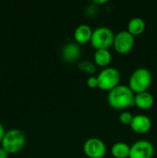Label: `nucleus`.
I'll list each match as a JSON object with an SVG mask.
<instances>
[{
	"label": "nucleus",
	"instance_id": "18",
	"mask_svg": "<svg viewBox=\"0 0 157 158\" xmlns=\"http://www.w3.org/2000/svg\"><path fill=\"white\" fill-rule=\"evenodd\" d=\"M86 82H87V86L92 89L98 88V80H97V77H95V76H90L87 79Z\"/></svg>",
	"mask_w": 157,
	"mask_h": 158
},
{
	"label": "nucleus",
	"instance_id": "17",
	"mask_svg": "<svg viewBox=\"0 0 157 158\" xmlns=\"http://www.w3.org/2000/svg\"><path fill=\"white\" fill-rule=\"evenodd\" d=\"M133 117L134 116H132V114L130 112L123 111V112L120 113V115L118 117V119L124 125H130V123H131V121L133 119Z\"/></svg>",
	"mask_w": 157,
	"mask_h": 158
},
{
	"label": "nucleus",
	"instance_id": "14",
	"mask_svg": "<svg viewBox=\"0 0 157 158\" xmlns=\"http://www.w3.org/2000/svg\"><path fill=\"white\" fill-rule=\"evenodd\" d=\"M112 59V55L108 49L96 50L93 55V60L95 65L103 68H107Z\"/></svg>",
	"mask_w": 157,
	"mask_h": 158
},
{
	"label": "nucleus",
	"instance_id": "8",
	"mask_svg": "<svg viewBox=\"0 0 157 158\" xmlns=\"http://www.w3.org/2000/svg\"><path fill=\"white\" fill-rule=\"evenodd\" d=\"M155 148L152 143L147 140H139L130 146L129 158H152Z\"/></svg>",
	"mask_w": 157,
	"mask_h": 158
},
{
	"label": "nucleus",
	"instance_id": "1",
	"mask_svg": "<svg viewBox=\"0 0 157 158\" xmlns=\"http://www.w3.org/2000/svg\"><path fill=\"white\" fill-rule=\"evenodd\" d=\"M134 97L135 94L129 86L119 84L108 93L107 102L114 109L123 110L135 106Z\"/></svg>",
	"mask_w": 157,
	"mask_h": 158
},
{
	"label": "nucleus",
	"instance_id": "3",
	"mask_svg": "<svg viewBox=\"0 0 157 158\" xmlns=\"http://www.w3.org/2000/svg\"><path fill=\"white\" fill-rule=\"evenodd\" d=\"M26 137L24 133L17 129H12L7 131L1 143L2 148H4L7 153H17L21 150L25 144Z\"/></svg>",
	"mask_w": 157,
	"mask_h": 158
},
{
	"label": "nucleus",
	"instance_id": "21",
	"mask_svg": "<svg viewBox=\"0 0 157 158\" xmlns=\"http://www.w3.org/2000/svg\"><path fill=\"white\" fill-rule=\"evenodd\" d=\"M96 4H105V3H106V1L105 0H102V1H94Z\"/></svg>",
	"mask_w": 157,
	"mask_h": 158
},
{
	"label": "nucleus",
	"instance_id": "19",
	"mask_svg": "<svg viewBox=\"0 0 157 158\" xmlns=\"http://www.w3.org/2000/svg\"><path fill=\"white\" fill-rule=\"evenodd\" d=\"M0 158H7V152L4 148H0Z\"/></svg>",
	"mask_w": 157,
	"mask_h": 158
},
{
	"label": "nucleus",
	"instance_id": "20",
	"mask_svg": "<svg viewBox=\"0 0 157 158\" xmlns=\"http://www.w3.org/2000/svg\"><path fill=\"white\" fill-rule=\"evenodd\" d=\"M5 129H4V127H3V125L0 123V142L2 141V139H3V137H4V135H5Z\"/></svg>",
	"mask_w": 157,
	"mask_h": 158
},
{
	"label": "nucleus",
	"instance_id": "13",
	"mask_svg": "<svg viewBox=\"0 0 157 158\" xmlns=\"http://www.w3.org/2000/svg\"><path fill=\"white\" fill-rule=\"evenodd\" d=\"M145 28H146L145 21L140 17H135L129 21L127 31L133 36H137L142 34L145 31Z\"/></svg>",
	"mask_w": 157,
	"mask_h": 158
},
{
	"label": "nucleus",
	"instance_id": "4",
	"mask_svg": "<svg viewBox=\"0 0 157 158\" xmlns=\"http://www.w3.org/2000/svg\"><path fill=\"white\" fill-rule=\"evenodd\" d=\"M120 79H121V74L118 71V69L113 67L105 68L97 75L98 88L101 89L102 91L110 92L118 85H119Z\"/></svg>",
	"mask_w": 157,
	"mask_h": 158
},
{
	"label": "nucleus",
	"instance_id": "16",
	"mask_svg": "<svg viewBox=\"0 0 157 158\" xmlns=\"http://www.w3.org/2000/svg\"><path fill=\"white\" fill-rule=\"evenodd\" d=\"M79 69L83 70L84 72L88 73V74H94L96 72V65L95 63H93L91 61L88 60H84L79 63L78 65Z\"/></svg>",
	"mask_w": 157,
	"mask_h": 158
},
{
	"label": "nucleus",
	"instance_id": "15",
	"mask_svg": "<svg viewBox=\"0 0 157 158\" xmlns=\"http://www.w3.org/2000/svg\"><path fill=\"white\" fill-rule=\"evenodd\" d=\"M130 146L123 142L116 143L111 148V154L115 158H129Z\"/></svg>",
	"mask_w": 157,
	"mask_h": 158
},
{
	"label": "nucleus",
	"instance_id": "10",
	"mask_svg": "<svg viewBox=\"0 0 157 158\" xmlns=\"http://www.w3.org/2000/svg\"><path fill=\"white\" fill-rule=\"evenodd\" d=\"M61 55L65 61H67L68 63H73L80 58L81 48L77 43L69 42L64 45Z\"/></svg>",
	"mask_w": 157,
	"mask_h": 158
},
{
	"label": "nucleus",
	"instance_id": "5",
	"mask_svg": "<svg viewBox=\"0 0 157 158\" xmlns=\"http://www.w3.org/2000/svg\"><path fill=\"white\" fill-rule=\"evenodd\" d=\"M115 34L108 27H98L93 30L91 44L95 50L108 49L113 45Z\"/></svg>",
	"mask_w": 157,
	"mask_h": 158
},
{
	"label": "nucleus",
	"instance_id": "11",
	"mask_svg": "<svg viewBox=\"0 0 157 158\" xmlns=\"http://www.w3.org/2000/svg\"><path fill=\"white\" fill-rule=\"evenodd\" d=\"M93 29L87 24L79 25L74 31V40L78 44H83L88 42H91L93 36Z\"/></svg>",
	"mask_w": 157,
	"mask_h": 158
},
{
	"label": "nucleus",
	"instance_id": "9",
	"mask_svg": "<svg viewBox=\"0 0 157 158\" xmlns=\"http://www.w3.org/2000/svg\"><path fill=\"white\" fill-rule=\"evenodd\" d=\"M130 126L134 132L139 134H144L151 130L152 121L149 117L140 114L133 117V119Z\"/></svg>",
	"mask_w": 157,
	"mask_h": 158
},
{
	"label": "nucleus",
	"instance_id": "7",
	"mask_svg": "<svg viewBox=\"0 0 157 158\" xmlns=\"http://www.w3.org/2000/svg\"><path fill=\"white\" fill-rule=\"evenodd\" d=\"M83 152L89 158H103L106 154V146L102 140L90 138L83 144Z\"/></svg>",
	"mask_w": 157,
	"mask_h": 158
},
{
	"label": "nucleus",
	"instance_id": "2",
	"mask_svg": "<svg viewBox=\"0 0 157 158\" xmlns=\"http://www.w3.org/2000/svg\"><path fill=\"white\" fill-rule=\"evenodd\" d=\"M152 81L153 77L151 71L145 68H139L131 73L129 87L135 94L147 92L152 84Z\"/></svg>",
	"mask_w": 157,
	"mask_h": 158
},
{
	"label": "nucleus",
	"instance_id": "6",
	"mask_svg": "<svg viewBox=\"0 0 157 158\" xmlns=\"http://www.w3.org/2000/svg\"><path fill=\"white\" fill-rule=\"evenodd\" d=\"M135 44V38L128 31H120L115 34L113 46L117 53L126 55L130 53Z\"/></svg>",
	"mask_w": 157,
	"mask_h": 158
},
{
	"label": "nucleus",
	"instance_id": "12",
	"mask_svg": "<svg viewBox=\"0 0 157 158\" xmlns=\"http://www.w3.org/2000/svg\"><path fill=\"white\" fill-rule=\"evenodd\" d=\"M134 104L140 109H143V110L150 109L155 104V98L153 94L149 93L148 91L136 94L134 97Z\"/></svg>",
	"mask_w": 157,
	"mask_h": 158
}]
</instances>
